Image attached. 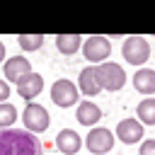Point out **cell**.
I'll return each instance as SVG.
<instances>
[{
  "label": "cell",
  "mask_w": 155,
  "mask_h": 155,
  "mask_svg": "<svg viewBox=\"0 0 155 155\" xmlns=\"http://www.w3.org/2000/svg\"><path fill=\"white\" fill-rule=\"evenodd\" d=\"M80 145H82L80 136H78L75 131H70V128H63V131L58 133V138H56V148H58L63 155H75V153L80 150Z\"/></svg>",
  "instance_id": "cell-10"
},
{
  "label": "cell",
  "mask_w": 155,
  "mask_h": 155,
  "mask_svg": "<svg viewBox=\"0 0 155 155\" xmlns=\"http://www.w3.org/2000/svg\"><path fill=\"white\" fill-rule=\"evenodd\" d=\"M56 48L65 56H73L80 48V36L78 34H58L56 36Z\"/></svg>",
  "instance_id": "cell-14"
},
{
  "label": "cell",
  "mask_w": 155,
  "mask_h": 155,
  "mask_svg": "<svg viewBox=\"0 0 155 155\" xmlns=\"http://www.w3.org/2000/svg\"><path fill=\"white\" fill-rule=\"evenodd\" d=\"M75 119H78L80 124H85V126H92V124H97V121L102 119V111H99L97 104H92V102H82V104L78 107Z\"/></svg>",
  "instance_id": "cell-13"
},
{
  "label": "cell",
  "mask_w": 155,
  "mask_h": 155,
  "mask_svg": "<svg viewBox=\"0 0 155 155\" xmlns=\"http://www.w3.org/2000/svg\"><path fill=\"white\" fill-rule=\"evenodd\" d=\"M7 97H10V85L5 80H0V102H5Z\"/></svg>",
  "instance_id": "cell-20"
},
{
  "label": "cell",
  "mask_w": 155,
  "mask_h": 155,
  "mask_svg": "<svg viewBox=\"0 0 155 155\" xmlns=\"http://www.w3.org/2000/svg\"><path fill=\"white\" fill-rule=\"evenodd\" d=\"M0 155H44V145L31 131L0 128Z\"/></svg>",
  "instance_id": "cell-1"
},
{
  "label": "cell",
  "mask_w": 155,
  "mask_h": 155,
  "mask_svg": "<svg viewBox=\"0 0 155 155\" xmlns=\"http://www.w3.org/2000/svg\"><path fill=\"white\" fill-rule=\"evenodd\" d=\"M80 90H82V94H87V97H94V94L99 92L94 68H85V70L80 73Z\"/></svg>",
  "instance_id": "cell-15"
},
{
  "label": "cell",
  "mask_w": 155,
  "mask_h": 155,
  "mask_svg": "<svg viewBox=\"0 0 155 155\" xmlns=\"http://www.w3.org/2000/svg\"><path fill=\"white\" fill-rule=\"evenodd\" d=\"M140 155H155V140H143Z\"/></svg>",
  "instance_id": "cell-19"
},
{
  "label": "cell",
  "mask_w": 155,
  "mask_h": 155,
  "mask_svg": "<svg viewBox=\"0 0 155 155\" xmlns=\"http://www.w3.org/2000/svg\"><path fill=\"white\" fill-rule=\"evenodd\" d=\"M17 41H19V46L24 51H36V48L44 46V36L41 34H19Z\"/></svg>",
  "instance_id": "cell-17"
},
{
  "label": "cell",
  "mask_w": 155,
  "mask_h": 155,
  "mask_svg": "<svg viewBox=\"0 0 155 155\" xmlns=\"http://www.w3.org/2000/svg\"><path fill=\"white\" fill-rule=\"evenodd\" d=\"M5 78L7 80H12V82H19L22 78H27L29 73H31V65H29V61L27 58H22V56H15V58H7L5 61Z\"/></svg>",
  "instance_id": "cell-8"
},
{
  "label": "cell",
  "mask_w": 155,
  "mask_h": 155,
  "mask_svg": "<svg viewBox=\"0 0 155 155\" xmlns=\"http://www.w3.org/2000/svg\"><path fill=\"white\" fill-rule=\"evenodd\" d=\"M41 87H44V78L36 75V73H29L27 78H22V80L17 82V92H19V97H24V99L36 97V94L41 92Z\"/></svg>",
  "instance_id": "cell-11"
},
{
  "label": "cell",
  "mask_w": 155,
  "mask_h": 155,
  "mask_svg": "<svg viewBox=\"0 0 155 155\" xmlns=\"http://www.w3.org/2000/svg\"><path fill=\"white\" fill-rule=\"evenodd\" d=\"M87 148L92 155H102V153H109L114 148V136L111 131L107 128H94L87 133Z\"/></svg>",
  "instance_id": "cell-7"
},
{
  "label": "cell",
  "mask_w": 155,
  "mask_h": 155,
  "mask_svg": "<svg viewBox=\"0 0 155 155\" xmlns=\"http://www.w3.org/2000/svg\"><path fill=\"white\" fill-rule=\"evenodd\" d=\"M116 138L121 143H138L143 138V126L136 121V119H124L119 126H116Z\"/></svg>",
  "instance_id": "cell-9"
},
{
  "label": "cell",
  "mask_w": 155,
  "mask_h": 155,
  "mask_svg": "<svg viewBox=\"0 0 155 155\" xmlns=\"http://www.w3.org/2000/svg\"><path fill=\"white\" fill-rule=\"evenodd\" d=\"M17 121V109L12 104H0V128H10Z\"/></svg>",
  "instance_id": "cell-18"
},
{
  "label": "cell",
  "mask_w": 155,
  "mask_h": 155,
  "mask_svg": "<svg viewBox=\"0 0 155 155\" xmlns=\"http://www.w3.org/2000/svg\"><path fill=\"white\" fill-rule=\"evenodd\" d=\"M51 99L58 107H73L78 102V87L70 80H56L51 87Z\"/></svg>",
  "instance_id": "cell-6"
},
{
  "label": "cell",
  "mask_w": 155,
  "mask_h": 155,
  "mask_svg": "<svg viewBox=\"0 0 155 155\" xmlns=\"http://www.w3.org/2000/svg\"><path fill=\"white\" fill-rule=\"evenodd\" d=\"M94 75H97L99 90H109V92L121 90L126 82V75H124L121 65H116V63H102L99 68H94Z\"/></svg>",
  "instance_id": "cell-2"
},
{
  "label": "cell",
  "mask_w": 155,
  "mask_h": 155,
  "mask_svg": "<svg viewBox=\"0 0 155 155\" xmlns=\"http://www.w3.org/2000/svg\"><path fill=\"white\" fill-rule=\"evenodd\" d=\"M121 53H124V58H126L131 65H140V63H145V61L150 58V44H148V39H143V36H128V39L124 41Z\"/></svg>",
  "instance_id": "cell-3"
},
{
  "label": "cell",
  "mask_w": 155,
  "mask_h": 155,
  "mask_svg": "<svg viewBox=\"0 0 155 155\" xmlns=\"http://www.w3.org/2000/svg\"><path fill=\"white\" fill-rule=\"evenodd\" d=\"M133 87L140 94H153L155 92V70H150V68L138 70L136 78H133Z\"/></svg>",
  "instance_id": "cell-12"
},
{
  "label": "cell",
  "mask_w": 155,
  "mask_h": 155,
  "mask_svg": "<svg viewBox=\"0 0 155 155\" xmlns=\"http://www.w3.org/2000/svg\"><path fill=\"white\" fill-rule=\"evenodd\" d=\"M82 53L92 63H104V58H109V53H111V44H109L107 36H97L94 34L82 44Z\"/></svg>",
  "instance_id": "cell-5"
},
{
  "label": "cell",
  "mask_w": 155,
  "mask_h": 155,
  "mask_svg": "<svg viewBox=\"0 0 155 155\" xmlns=\"http://www.w3.org/2000/svg\"><path fill=\"white\" fill-rule=\"evenodd\" d=\"M22 121L27 126V131L31 133H44L48 128V111L41 107V104H27V109L22 111Z\"/></svg>",
  "instance_id": "cell-4"
},
{
  "label": "cell",
  "mask_w": 155,
  "mask_h": 155,
  "mask_svg": "<svg viewBox=\"0 0 155 155\" xmlns=\"http://www.w3.org/2000/svg\"><path fill=\"white\" fill-rule=\"evenodd\" d=\"M5 58V46H2V41H0V61Z\"/></svg>",
  "instance_id": "cell-21"
},
{
  "label": "cell",
  "mask_w": 155,
  "mask_h": 155,
  "mask_svg": "<svg viewBox=\"0 0 155 155\" xmlns=\"http://www.w3.org/2000/svg\"><path fill=\"white\" fill-rule=\"evenodd\" d=\"M138 116H140V121L148 124V126L155 124V99H153V97H148V99H143V102L138 104Z\"/></svg>",
  "instance_id": "cell-16"
}]
</instances>
